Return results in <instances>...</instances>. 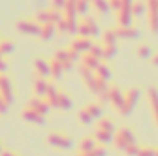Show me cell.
I'll use <instances>...</instances> for the list:
<instances>
[{
    "mask_svg": "<svg viewBox=\"0 0 158 156\" xmlns=\"http://www.w3.org/2000/svg\"><path fill=\"white\" fill-rule=\"evenodd\" d=\"M112 143H114L116 151L123 153L129 145L136 143V136H134V132H132L131 129L121 127V129H116V130H114V134H112Z\"/></svg>",
    "mask_w": 158,
    "mask_h": 156,
    "instance_id": "obj_1",
    "label": "cell"
},
{
    "mask_svg": "<svg viewBox=\"0 0 158 156\" xmlns=\"http://www.w3.org/2000/svg\"><path fill=\"white\" fill-rule=\"evenodd\" d=\"M101 31H99V26L96 22V18L85 15L83 18L77 20V30H76V35H81V37H88V39H94L98 37Z\"/></svg>",
    "mask_w": 158,
    "mask_h": 156,
    "instance_id": "obj_2",
    "label": "cell"
},
{
    "mask_svg": "<svg viewBox=\"0 0 158 156\" xmlns=\"http://www.w3.org/2000/svg\"><path fill=\"white\" fill-rule=\"evenodd\" d=\"M138 101H140V90H136V88H129V90H125L123 92V99H121V105H119L118 112L121 116H129L132 110H134V107L138 105Z\"/></svg>",
    "mask_w": 158,
    "mask_h": 156,
    "instance_id": "obj_3",
    "label": "cell"
},
{
    "mask_svg": "<svg viewBox=\"0 0 158 156\" xmlns=\"http://www.w3.org/2000/svg\"><path fill=\"white\" fill-rule=\"evenodd\" d=\"M46 143L53 149H59V151H66L74 145V140L70 134H64V132H50L46 136Z\"/></svg>",
    "mask_w": 158,
    "mask_h": 156,
    "instance_id": "obj_4",
    "label": "cell"
},
{
    "mask_svg": "<svg viewBox=\"0 0 158 156\" xmlns=\"http://www.w3.org/2000/svg\"><path fill=\"white\" fill-rule=\"evenodd\" d=\"M53 59L63 66L64 72H68V70H72V66L76 64V61L79 59V55L76 53V51H72L70 48H59V50L55 51Z\"/></svg>",
    "mask_w": 158,
    "mask_h": 156,
    "instance_id": "obj_5",
    "label": "cell"
},
{
    "mask_svg": "<svg viewBox=\"0 0 158 156\" xmlns=\"http://www.w3.org/2000/svg\"><path fill=\"white\" fill-rule=\"evenodd\" d=\"M0 97H2V101L9 107V105H13V101H15V94H13V83H11V79L7 77L6 74H2L0 76Z\"/></svg>",
    "mask_w": 158,
    "mask_h": 156,
    "instance_id": "obj_6",
    "label": "cell"
},
{
    "mask_svg": "<svg viewBox=\"0 0 158 156\" xmlns=\"http://www.w3.org/2000/svg\"><path fill=\"white\" fill-rule=\"evenodd\" d=\"M17 31L22 33V35H30V37H37L40 30V24H37L33 18H22V20H17L15 24Z\"/></svg>",
    "mask_w": 158,
    "mask_h": 156,
    "instance_id": "obj_7",
    "label": "cell"
},
{
    "mask_svg": "<svg viewBox=\"0 0 158 156\" xmlns=\"http://www.w3.org/2000/svg\"><path fill=\"white\" fill-rule=\"evenodd\" d=\"M114 110H118L119 105H121V99H123V92L119 90L118 86H107V90H105V94L101 96Z\"/></svg>",
    "mask_w": 158,
    "mask_h": 156,
    "instance_id": "obj_8",
    "label": "cell"
},
{
    "mask_svg": "<svg viewBox=\"0 0 158 156\" xmlns=\"http://www.w3.org/2000/svg\"><path fill=\"white\" fill-rule=\"evenodd\" d=\"M83 83L86 84V88L90 90V94H94V96H99V97L105 94V90H107V86H109V83H107V81H101V79H98L94 74H92L90 77H86Z\"/></svg>",
    "mask_w": 158,
    "mask_h": 156,
    "instance_id": "obj_9",
    "label": "cell"
},
{
    "mask_svg": "<svg viewBox=\"0 0 158 156\" xmlns=\"http://www.w3.org/2000/svg\"><path fill=\"white\" fill-rule=\"evenodd\" d=\"M90 46H92V39H88V37H81V35H74V39L70 42V50L72 51H76L77 55L81 53H86L88 50H90Z\"/></svg>",
    "mask_w": 158,
    "mask_h": 156,
    "instance_id": "obj_10",
    "label": "cell"
},
{
    "mask_svg": "<svg viewBox=\"0 0 158 156\" xmlns=\"http://www.w3.org/2000/svg\"><path fill=\"white\" fill-rule=\"evenodd\" d=\"M118 40H136L140 37V31L134 26H116L114 28Z\"/></svg>",
    "mask_w": 158,
    "mask_h": 156,
    "instance_id": "obj_11",
    "label": "cell"
},
{
    "mask_svg": "<svg viewBox=\"0 0 158 156\" xmlns=\"http://www.w3.org/2000/svg\"><path fill=\"white\" fill-rule=\"evenodd\" d=\"M132 15H131V4H123L116 11V26H132Z\"/></svg>",
    "mask_w": 158,
    "mask_h": 156,
    "instance_id": "obj_12",
    "label": "cell"
},
{
    "mask_svg": "<svg viewBox=\"0 0 158 156\" xmlns=\"http://www.w3.org/2000/svg\"><path fill=\"white\" fill-rule=\"evenodd\" d=\"M26 109H30V110H33V112H37V114H40V116H44V117L50 114V107L46 105V101L42 97H35V96L28 101Z\"/></svg>",
    "mask_w": 158,
    "mask_h": 156,
    "instance_id": "obj_13",
    "label": "cell"
},
{
    "mask_svg": "<svg viewBox=\"0 0 158 156\" xmlns=\"http://www.w3.org/2000/svg\"><path fill=\"white\" fill-rule=\"evenodd\" d=\"M48 84H50L48 77H35V79H33V84H31L33 96H35V97H44Z\"/></svg>",
    "mask_w": 158,
    "mask_h": 156,
    "instance_id": "obj_14",
    "label": "cell"
},
{
    "mask_svg": "<svg viewBox=\"0 0 158 156\" xmlns=\"http://www.w3.org/2000/svg\"><path fill=\"white\" fill-rule=\"evenodd\" d=\"M22 119L24 121H28V123H33V125H37V127H42L44 123H46V117L37 114V112H33V110H30V109H24L22 110Z\"/></svg>",
    "mask_w": 158,
    "mask_h": 156,
    "instance_id": "obj_15",
    "label": "cell"
},
{
    "mask_svg": "<svg viewBox=\"0 0 158 156\" xmlns=\"http://www.w3.org/2000/svg\"><path fill=\"white\" fill-rule=\"evenodd\" d=\"M33 74H35V77H48L50 76V68H48L46 59H35L33 61Z\"/></svg>",
    "mask_w": 158,
    "mask_h": 156,
    "instance_id": "obj_16",
    "label": "cell"
},
{
    "mask_svg": "<svg viewBox=\"0 0 158 156\" xmlns=\"http://www.w3.org/2000/svg\"><path fill=\"white\" fill-rule=\"evenodd\" d=\"M96 130H103V132L114 134V130H116V125H114L112 117H105V116H101L99 119H98V123H96Z\"/></svg>",
    "mask_w": 158,
    "mask_h": 156,
    "instance_id": "obj_17",
    "label": "cell"
},
{
    "mask_svg": "<svg viewBox=\"0 0 158 156\" xmlns=\"http://www.w3.org/2000/svg\"><path fill=\"white\" fill-rule=\"evenodd\" d=\"M79 63H81V66H83V68H86V70H92V72H94V68H96L101 61H99V59H96L94 55H90V53L86 51V53H81V55H79Z\"/></svg>",
    "mask_w": 158,
    "mask_h": 156,
    "instance_id": "obj_18",
    "label": "cell"
},
{
    "mask_svg": "<svg viewBox=\"0 0 158 156\" xmlns=\"http://www.w3.org/2000/svg\"><path fill=\"white\" fill-rule=\"evenodd\" d=\"M94 76L98 79H101V81H107V83H109L110 77H112V70L109 68V64H105V63L101 61V63L94 68Z\"/></svg>",
    "mask_w": 158,
    "mask_h": 156,
    "instance_id": "obj_19",
    "label": "cell"
},
{
    "mask_svg": "<svg viewBox=\"0 0 158 156\" xmlns=\"http://www.w3.org/2000/svg\"><path fill=\"white\" fill-rule=\"evenodd\" d=\"M90 116H92V119H99V117L103 116V103L101 101H90L86 107H83Z\"/></svg>",
    "mask_w": 158,
    "mask_h": 156,
    "instance_id": "obj_20",
    "label": "cell"
},
{
    "mask_svg": "<svg viewBox=\"0 0 158 156\" xmlns=\"http://www.w3.org/2000/svg\"><path fill=\"white\" fill-rule=\"evenodd\" d=\"M57 103H59V110H70L74 107V99L68 92H63L59 90V96H57Z\"/></svg>",
    "mask_w": 158,
    "mask_h": 156,
    "instance_id": "obj_21",
    "label": "cell"
},
{
    "mask_svg": "<svg viewBox=\"0 0 158 156\" xmlns=\"http://www.w3.org/2000/svg\"><path fill=\"white\" fill-rule=\"evenodd\" d=\"M55 24H50V22H46V24H40V30H39V39L42 40H52L55 37Z\"/></svg>",
    "mask_w": 158,
    "mask_h": 156,
    "instance_id": "obj_22",
    "label": "cell"
},
{
    "mask_svg": "<svg viewBox=\"0 0 158 156\" xmlns=\"http://www.w3.org/2000/svg\"><path fill=\"white\" fill-rule=\"evenodd\" d=\"M147 97V103H149V109H151V114H156L158 112V88L151 86L145 94Z\"/></svg>",
    "mask_w": 158,
    "mask_h": 156,
    "instance_id": "obj_23",
    "label": "cell"
},
{
    "mask_svg": "<svg viewBox=\"0 0 158 156\" xmlns=\"http://www.w3.org/2000/svg\"><path fill=\"white\" fill-rule=\"evenodd\" d=\"M48 68H50V76H48V77H52L53 81H59V79L63 77V74H64L63 66H61V64H59L55 59L48 61Z\"/></svg>",
    "mask_w": 158,
    "mask_h": 156,
    "instance_id": "obj_24",
    "label": "cell"
},
{
    "mask_svg": "<svg viewBox=\"0 0 158 156\" xmlns=\"http://www.w3.org/2000/svg\"><path fill=\"white\" fill-rule=\"evenodd\" d=\"M96 145H98V143H96L94 136H85V138H81V140H79L77 153H88V151H92Z\"/></svg>",
    "mask_w": 158,
    "mask_h": 156,
    "instance_id": "obj_25",
    "label": "cell"
},
{
    "mask_svg": "<svg viewBox=\"0 0 158 156\" xmlns=\"http://www.w3.org/2000/svg\"><path fill=\"white\" fill-rule=\"evenodd\" d=\"M101 51H103V61L114 59L116 53H118V44H105V42H101Z\"/></svg>",
    "mask_w": 158,
    "mask_h": 156,
    "instance_id": "obj_26",
    "label": "cell"
},
{
    "mask_svg": "<svg viewBox=\"0 0 158 156\" xmlns=\"http://www.w3.org/2000/svg\"><path fill=\"white\" fill-rule=\"evenodd\" d=\"M15 51V42L11 39H0V55L7 57Z\"/></svg>",
    "mask_w": 158,
    "mask_h": 156,
    "instance_id": "obj_27",
    "label": "cell"
},
{
    "mask_svg": "<svg viewBox=\"0 0 158 156\" xmlns=\"http://www.w3.org/2000/svg\"><path fill=\"white\" fill-rule=\"evenodd\" d=\"M90 7L98 13V15H107L109 13V4H107V0H90Z\"/></svg>",
    "mask_w": 158,
    "mask_h": 156,
    "instance_id": "obj_28",
    "label": "cell"
},
{
    "mask_svg": "<svg viewBox=\"0 0 158 156\" xmlns=\"http://www.w3.org/2000/svg\"><path fill=\"white\" fill-rule=\"evenodd\" d=\"M131 15L132 17H143L145 15V4H143V0H132L131 2Z\"/></svg>",
    "mask_w": 158,
    "mask_h": 156,
    "instance_id": "obj_29",
    "label": "cell"
},
{
    "mask_svg": "<svg viewBox=\"0 0 158 156\" xmlns=\"http://www.w3.org/2000/svg\"><path fill=\"white\" fill-rule=\"evenodd\" d=\"M147 15V28L149 31L158 33V11H145Z\"/></svg>",
    "mask_w": 158,
    "mask_h": 156,
    "instance_id": "obj_30",
    "label": "cell"
},
{
    "mask_svg": "<svg viewBox=\"0 0 158 156\" xmlns=\"http://www.w3.org/2000/svg\"><path fill=\"white\" fill-rule=\"evenodd\" d=\"M94 140L98 145H107V143H112V134L103 130H94Z\"/></svg>",
    "mask_w": 158,
    "mask_h": 156,
    "instance_id": "obj_31",
    "label": "cell"
},
{
    "mask_svg": "<svg viewBox=\"0 0 158 156\" xmlns=\"http://www.w3.org/2000/svg\"><path fill=\"white\" fill-rule=\"evenodd\" d=\"M151 55H153V50H151L149 44H138V48H136V57L138 59H151Z\"/></svg>",
    "mask_w": 158,
    "mask_h": 156,
    "instance_id": "obj_32",
    "label": "cell"
},
{
    "mask_svg": "<svg viewBox=\"0 0 158 156\" xmlns=\"http://www.w3.org/2000/svg\"><path fill=\"white\" fill-rule=\"evenodd\" d=\"M101 42H105V44H118V37H116L114 28L101 31Z\"/></svg>",
    "mask_w": 158,
    "mask_h": 156,
    "instance_id": "obj_33",
    "label": "cell"
},
{
    "mask_svg": "<svg viewBox=\"0 0 158 156\" xmlns=\"http://www.w3.org/2000/svg\"><path fill=\"white\" fill-rule=\"evenodd\" d=\"M90 11V2L88 0H76V13L77 17H85Z\"/></svg>",
    "mask_w": 158,
    "mask_h": 156,
    "instance_id": "obj_34",
    "label": "cell"
},
{
    "mask_svg": "<svg viewBox=\"0 0 158 156\" xmlns=\"http://www.w3.org/2000/svg\"><path fill=\"white\" fill-rule=\"evenodd\" d=\"M77 121L81 123V125H83V127H90V125L94 123L92 116H90V114H88V112H86L85 109H81V110L77 112Z\"/></svg>",
    "mask_w": 158,
    "mask_h": 156,
    "instance_id": "obj_35",
    "label": "cell"
},
{
    "mask_svg": "<svg viewBox=\"0 0 158 156\" xmlns=\"http://www.w3.org/2000/svg\"><path fill=\"white\" fill-rule=\"evenodd\" d=\"M76 156H107V149H105V145H96L92 151H88V153H77Z\"/></svg>",
    "mask_w": 158,
    "mask_h": 156,
    "instance_id": "obj_36",
    "label": "cell"
},
{
    "mask_svg": "<svg viewBox=\"0 0 158 156\" xmlns=\"http://www.w3.org/2000/svg\"><path fill=\"white\" fill-rule=\"evenodd\" d=\"M61 20V11L53 9V7H48V22L50 24H57Z\"/></svg>",
    "mask_w": 158,
    "mask_h": 156,
    "instance_id": "obj_37",
    "label": "cell"
},
{
    "mask_svg": "<svg viewBox=\"0 0 158 156\" xmlns=\"http://www.w3.org/2000/svg\"><path fill=\"white\" fill-rule=\"evenodd\" d=\"M33 20H35L37 24H46V22H48V7H46V9H39V11L35 13Z\"/></svg>",
    "mask_w": 158,
    "mask_h": 156,
    "instance_id": "obj_38",
    "label": "cell"
},
{
    "mask_svg": "<svg viewBox=\"0 0 158 156\" xmlns=\"http://www.w3.org/2000/svg\"><path fill=\"white\" fill-rule=\"evenodd\" d=\"M88 53H90V55H94L96 59L103 61V51H101V44H96V42H92V46H90Z\"/></svg>",
    "mask_w": 158,
    "mask_h": 156,
    "instance_id": "obj_39",
    "label": "cell"
},
{
    "mask_svg": "<svg viewBox=\"0 0 158 156\" xmlns=\"http://www.w3.org/2000/svg\"><path fill=\"white\" fill-rule=\"evenodd\" d=\"M136 156H155V149H153V147H147V145L138 147V153H136Z\"/></svg>",
    "mask_w": 158,
    "mask_h": 156,
    "instance_id": "obj_40",
    "label": "cell"
},
{
    "mask_svg": "<svg viewBox=\"0 0 158 156\" xmlns=\"http://www.w3.org/2000/svg\"><path fill=\"white\" fill-rule=\"evenodd\" d=\"M138 147H140L138 143H132V145H129V147L123 151V154H125V156H136V153H138Z\"/></svg>",
    "mask_w": 158,
    "mask_h": 156,
    "instance_id": "obj_41",
    "label": "cell"
},
{
    "mask_svg": "<svg viewBox=\"0 0 158 156\" xmlns=\"http://www.w3.org/2000/svg\"><path fill=\"white\" fill-rule=\"evenodd\" d=\"M63 4H64V0H50V7H53L57 11L63 9Z\"/></svg>",
    "mask_w": 158,
    "mask_h": 156,
    "instance_id": "obj_42",
    "label": "cell"
},
{
    "mask_svg": "<svg viewBox=\"0 0 158 156\" xmlns=\"http://www.w3.org/2000/svg\"><path fill=\"white\" fill-rule=\"evenodd\" d=\"M6 72H7V61H6V57L0 55V74H6Z\"/></svg>",
    "mask_w": 158,
    "mask_h": 156,
    "instance_id": "obj_43",
    "label": "cell"
},
{
    "mask_svg": "<svg viewBox=\"0 0 158 156\" xmlns=\"http://www.w3.org/2000/svg\"><path fill=\"white\" fill-rule=\"evenodd\" d=\"M7 109H9V107H7V105L2 101V97H0V116H6V114H7Z\"/></svg>",
    "mask_w": 158,
    "mask_h": 156,
    "instance_id": "obj_44",
    "label": "cell"
},
{
    "mask_svg": "<svg viewBox=\"0 0 158 156\" xmlns=\"http://www.w3.org/2000/svg\"><path fill=\"white\" fill-rule=\"evenodd\" d=\"M0 156H20V154H17L15 151H7V149H6V151L0 153Z\"/></svg>",
    "mask_w": 158,
    "mask_h": 156,
    "instance_id": "obj_45",
    "label": "cell"
},
{
    "mask_svg": "<svg viewBox=\"0 0 158 156\" xmlns=\"http://www.w3.org/2000/svg\"><path fill=\"white\" fill-rule=\"evenodd\" d=\"M151 63H153V66H156V68H158V53L151 55Z\"/></svg>",
    "mask_w": 158,
    "mask_h": 156,
    "instance_id": "obj_46",
    "label": "cell"
},
{
    "mask_svg": "<svg viewBox=\"0 0 158 156\" xmlns=\"http://www.w3.org/2000/svg\"><path fill=\"white\" fill-rule=\"evenodd\" d=\"M2 151H4V145H2V142H0V153H2Z\"/></svg>",
    "mask_w": 158,
    "mask_h": 156,
    "instance_id": "obj_47",
    "label": "cell"
},
{
    "mask_svg": "<svg viewBox=\"0 0 158 156\" xmlns=\"http://www.w3.org/2000/svg\"><path fill=\"white\" fill-rule=\"evenodd\" d=\"M155 156H158V149H155Z\"/></svg>",
    "mask_w": 158,
    "mask_h": 156,
    "instance_id": "obj_48",
    "label": "cell"
},
{
    "mask_svg": "<svg viewBox=\"0 0 158 156\" xmlns=\"http://www.w3.org/2000/svg\"><path fill=\"white\" fill-rule=\"evenodd\" d=\"M0 76H2V74H0Z\"/></svg>",
    "mask_w": 158,
    "mask_h": 156,
    "instance_id": "obj_49",
    "label": "cell"
}]
</instances>
